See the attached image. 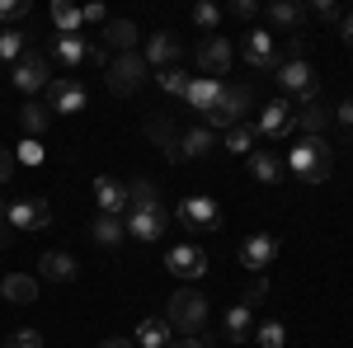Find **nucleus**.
Returning <instances> with one entry per match:
<instances>
[{"label":"nucleus","mask_w":353,"mask_h":348,"mask_svg":"<svg viewBox=\"0 0 353 348\" xmlns=\"http://www.w3.org/2000/svg\"><path fill=\"white\" fill-rule=\"evenodd\" d=\"M288 170L297 174L301 184H325L334 174V146L325 136H301L297 146L288 151Z\"/></svg>","instance_id":"f257e3e1"},{"label":"nucleus","mask_w":353,"mask_h":348,"mask_svg":"<svg viewBox=\"0 0 353 348\" xmlns=\"http://www.w3.org/2000/svg\"><path fill=\"white\" fill-rule=\"evenodd\" d=\"M245 113H254V90H250V85H221L212 113H203V118H208V127L221 136L226 127L245 123Z\"/></svg>","instance_id":"f03ea898"},{"label":"nucleus","mask_w":353,"mask_h":348,"mask_svg":"<svg viewBox=\"0 0 353 348\" xmlns=\"http://www.w3.org/2000/svg\"><path fill=\"white\" fill-rule=\"evenodd\" d=\"M203 320H208V296L198 292V287H179V292L170 296V306H165V325H170V329L198 334Z\"/></svg>","instance_id":"7ed1b4c3"},{"label":"nucleus","mask_w":353,"mask_h":348,"mask_svg":"<svg viewBox=\"0 0 353 348\" xmlns=\"http://www.w3.org/2000/svg\"><path fill=\"white\" fill-rule=\"evenodd\" d=\"M146 61H141V52H118L104 66V81H109L113 94H132V90H141V81H146Z\"/></svg>","instance_id":"20e7f679"},{"label":"nucleus","mask_w":353,"mask_h":348,"mask_svg":"<svg viewBox=\"0 0 353 348\" xmlns=\"http://www.w3.org/2000/svg\"><path fill=\"white\" fill-rule=\"evenodd\" d=\"M174 216H179L189 231H217L221 226V203L208 198V193H189V198L174 207Z\"/></svg>","instance_id":"39448f33"},{"label":"nucleus","mask_w":353,"mask_h":348,"mask_svg":"<svg viewBox=\"0 0 353 348\" xmlns=\"http://www.w3.org/2000/svg\"><path fill=\"white\" fill-rule=\"evenodd\" d=\"M193 61H198V71L203 76H212V81H221L226 71H231V61H236V48L221 38V33H208L203 43H198V52H193Z\"/></svg>","instance_id":"423d86ee"},{"label":"nucleus","mask_w":353,"mask_h":348,"mask_svg":"<svg viewBox=\"0 0 353 348\" xmlns=\"http://www.w3.org/2000/svg\"><path fill=\"white\" fill-rule=\"evenodd\" d=\"M278 85H283V94H292V99H301V104L321 99V85H316L311 61H283V66H278Z\"/></svg>","instance_id":"0eeeda50"},{"label":"nucleus","mask_w":353,"mask_h":348,"mask_svg":"<svg viewBox=\"0 0 353 348\" xmlns=\"http://www.w3.org/2000/svg\"><path fill=\"white\" fill-rule=\"evenodd\" d=\"M241 57L254 66V71H278L283 66V52H278V38H273L269 28H250L245 33V48Z\"/></svg>","instance_id":"6e6552de"},{"label":"nucleus","mask_w":353,"mask_h":348,"mask_svg":"<svg viewBox=\"0 0 353 348\" xmlns=\"http://www.w3.org/2000/svg\"><path fill=\"white\" fill-rule=\"evenodd\" d=\"M14 85L24 90V94H38V90H48L52 85V61L43 52H19V61H14Z\"/></svg>","instance_id":"1a4fd4ad"},{"label":"nucleus","mask_w":353,"mask_h":348,"mask_svg":"<svg viewBox=\"0 0 353 348\" xmlns=\"http://www.w3.org/2000/svg\"><path fill=\"white\" fill-rule=\"evenodd\" d=\"M5 226H10V231H43V226H52V203H43V198H19L14 207H5Z\"/></svg>","instance_id":"9d476101"},{"label":"nucleus","mask_w":353,"mask_h":348,"mask_svg":"<svg viewBox=\"0 0 353 348\" xmlns=\"http://www.w3.org/2000/svg\"><path fill=\"white\" fill-rule=\"evenodd\" d=\"M141 132L156 141V151H165V161H174V165L184 161V156H179V127H174L170 113H151V118L141 123Z\"/></svg>","instance_id":"9b49d317"},{"label":"nucleus","mask_w":353,"mask_h":348,"mask_svg":"<svg viewBox=\"0 0 353 348\" xmlns=\"http://www.w3.org/2000/svg\"><path fill=\"white\" fill-rule=\"evenodd\" d=\"M165 268H170L179 283H198V278L208 273V254H203L198 245H174L170 259H165Z\"/></svg>","instance_id":"f8f14e48"},{"label":"nucleus","mask_w":353,"mask_h":348,"mask_svg":"<svg viewBox=\"0 0 353 348\" xmlns=\"http://www.w3.org/2000/svg\"><path fill=\"white\" fill-rule=\"evenodd\" d=\"M292 99L288 94H278V99H269L264 104V113H259V123H254V132H264V136H288L292 132Z\"/></svg>","instance_id":"ddd939ff"},{"label":"nucleus","mask_w":353,"mask_h":348,"mask_svg":"<svg viewBox=\"0 0 353 348\" xmlns=\"http://www.w3.org/2000/svg\"><path fill=\"white\" fill-rule=\"evenodd\" d=\"M128 236L141 245H156L165 236V226H170V216H165V207H151V212H128Z\"/></svg>","instance_id":"4468645a"},{"label":"nucleus","mask_w":353,"mask_h":348,"mask_svg":"<svg viewBox=\"0 0 353 348\" xmlns=\"http://www.w3.org/2000/svg\"><path fill=\"white\" fill-rule=\"evenodd\" d=\"M273 259H278V236H264V231H259V236H250V240L241 245V264L250 268V273H264Z\"/></svg>","instance_id":"2eb2a0df"},{"label":"nucleus","mask_w":353,"mask_h":348,"mask_svg":"<svg viewBox=\"0 0 353 348\" xmlns=\"http://www.w3.org/2000/svg\"><path fill=\"white\" fill-rule=\"evenodd\" d=\"M76 273H81V264H76L66 249L38 254V278H48V283H76Z\"/></svg>","instance_id":"dca6fc26"},{"label":"nucleus","mask_w":353,"mask_h":348,"mask_svg":"<svg viewBox=\"0 0 353 348\" xmlns=\"http://www.w3.org/2000/svg\"><path fill=\"white\" fill-rule=\"evenodd\" d=\"M264 19H269L273 28H283V33H301L306 5H301V0H273V5H264Z\"/></svg>","instance_id":"f3484780"},{"label":"nucleus","mask_w":353,"mask_h":348,"mask_svg":"<svg viewBox=\"0 0 353 348\" xmlns=\"http://www.w3.org/2000/svg\"><path fill=\"white\" fill-rule=\"evenodd\" d=\"M48 104H52V113H81L85 108V85L61 76V81L48 85Z\"/></svg>","instance_id":"a211bd4d"},{"label":"nucleus","mask_w":353,"mask_h":348,"mask_svg":"<svg viewBox=\"0 0 353 348\" xmlns=\"http://www.w3.org/2000/svg\"><path fill=\"white\" fill-rule=\"evenodd\" d=\"M330 123H334V108L321 104V99H311V104H301L292 113V127H301V136H321Z\"/></svg>","instance_id":"6ab92c4d"},{"label":"nucleus","mask_w":353,"mask_h":348,"mask_svg":"<svg viewBox=\"0 0 353 348\" xmlns=\"http://www.w3.org/2000/svg\"><path fill=\"white\" fill-rule=\"evenodd\" d=\"M179 57H184V43H179L174 33H156V38L146 43L141 61H146V66H161V71H165V66H174Z\"/></svg>","instance_id":"aec40b11"},{"label":"nucleus","mask_w":353,"mask_h":348,"mask_svg":"<svg viewBox=\"0 0 353 348\" xmlns=\"http://www.w3.org/2000/svg\"><path fill=\"white\" fill-rule=\"evenodd\" d=\"M94 198H99V212L104 216H123L128 212V184H118V179H109V174L94 179Z\"/></svg>","instance_id":"412c9836"},{"label":"nucleus","mask_w":353,"mask_h":348,"mask_svg":"<svg viewBox=\"0 0 353 348\" xmlns=\"http://www.w3.org/2000/svg\"><path fill=\"white\" fill-rule=\"evenodd\" d=\"M0 296L14 301V306H33V301H38V278H28V273H5V278H0Z\"/></svg>","instance_id":"4be33fe9"},{"label":"nucleus","mask_w":353,"mask_h":348,"mask_svg":"<svg viewBox=\"0 0 353 348\" xmlns=\"http://www.w3.org/2000/svg\"><path fill=\"white\" fill-rule=\"evenodd\" d=\"M221 136L212 127H189V132H179V156L184 161H198V156H208V151H217Z\"/></svg>","instance_id":"5701e85b"},{"label":"nucleus","mask_w":353,"mask_h":348,"mask_svg":"<svg viewBox=\"0 0 353 348\" xmlns=\"http://www.w3.org/2000/svg\"><path fill=\"white\" fill-rule=\"evenodd\" d=\"M137 38H141V33H137L132 19H109V24L99 28V43H104V48H113V52H132Z\"/></svg>","instance_id":"b1692460"},{"label":"nucleus","mask_w":353,"mask_h":348,"mask_svg":"<svg viewBox=\"0 0 353 348\" xmlns=\"http://www.w3.org/2000/svg\"><path fill=\"white\" fill-rule=\"evenodd\" d=\"M90 240L104 245V249H109V245L118 249V245L128 240V226H123V216H104V212H99L94 221H90Z\"/></svg>","instance_id":"393cba45"},{"label":"nucleus","mask_w":353,"mask_h":348,"mask_svg":"<svg viewBox=\"0 0 353 348\" xmlns=\"http://www.w3.org/2000/svg\"><path fill=\"white\" fill-rule=\"evenodd\" d=\"M85 52H90V43H85L81 33H57L52 38V57L61 61V66H71V71L85 61Z\"/></svg>","instance_id":"a878e982"},{"label":"nucleus","mask_w":353,"mask_h":348,"mask_svg":"<svg viewBox=\"0 0 353 348\" xmlns=\"http://www.w3.org/2000/svg\"><path fill=\"white\" fill-rule=\"evenodd\" d=\"M217 94H221V81H212V76H198V81H189V90H184L189 108H198V113H212Z\"/></svg>","instance_id":"bb28decb"},{"label":"nucleus","mask_w":353,"mask_h":348,"mask_svg":"<svg viewBox=\"0 0 353 348\" xmlns=\"http://www.w3.org/2000/svg\"><path fill=\"white\" fill-rule=\"evenodd\" d=\"M151 207H161V188L151 179H132L128 184V212H151Z\"/></svg>","instance_id":"cd10ccee"},{"label":"nucleus","mask_w":353,"mask_h":348,"mask_svg":"<svg viewBox=\"0 0 353 348\" xmlns=\"http://www.w3.org/2000/svg\"><path fill=\"white\" fill-rule=\"evenodd\" d=\"M250 334H254V311L236 301V306L226 311V339H231V344H245Z\"/></svg>","instance_id":"c85d7f7f"},{"label":"nucleus","mask_w":353,"mask_h":348,"mask_svg":"<svg viewBox=\"0 0 353 348\" xmlns=\"http://www.w3.org/2000/svg\"><path fill=\"white\" fill-rule=\"evenodd\" d=\"M19 123H24V132L38 141V136L48 132V123H52V108H43L38 99H28V104L19 108Z\"/></svg>","instance_id":"c756f323"},{"label":"nucleus","mask_w":353,"mask_h":348,"mask_svg":"<svg viewBox=\"0 0 353 348\" xmlns=\"http://www.w3.org/2000/svg\"><path fill=\"white\" fill-rule=\"evenodd\" d=\"M250 174H254L259 184H278V174H283V161H278L273 151H250Z\"/></svg>","instance_id":"7c9ffc66"},{"label":"nucleus","mask_w":353,"mask_h":348,"mask_svg":"<svg viewBox=\"0 0 353 348\" xmlns=\"http://www.w3.org/2000/svg\"><path fill=\"white\" fill-rule=\"evenodd\" d=\"M254 123H236V127H226L221 132V146L231 151V156H250V146H254Z\"/></svg>","instance_id":"2f4dec72"},{"label":"nucleus","mask_w":353,"mask_h":348,"mask_svg":"<svg viewBox=\"0 0 353 348\" xmlns=\"http://www.w3.org/2000/svg\"><path fill=\"white\" fill-rule=\"evenodd\" d=\"M170 339H174V329H170L165 320H141L137 325V344L141 348H165Z\"/></svg>","instance_id":"473e14b6"},{"label":"nucleus","mask_w":353,"mask_h":348,"mask_svg":"<svg viewBox=\"0 0 353 348\" xmlns=\"http://www.w3.org/2000/svg\"><path fill=\"white\" fill-rule=\"evenodd\" d=\"M52 24H57V33H81V24H85L81 5H71V0H57V5H52Z\"/></svg>","instance_id":"72a5a7b5"},{"label":"nucleus","mask_w":353,"mask_h":348,"mask_svg":"<svg viewBox=\"0 0 353 348\" xmlns=\"http://www.w3.org/2000/svg\"><path fill=\"white\" fill-rule=\"evenodd\" d=\"M189 14H193V24L203 28V33H217V24H221V5H212V0H198Z\"/></svg>","instance_id":"f704fd0d"},{"label":"nucleus","mask_w":353,"mask_h":348,"mask_svg":"<svg viewBox=\"0 0 353 348\" xmlns=\"http://www.w3.org/2000/svg\"><path fill=\"white\" fill-rule=\"evenodd\" d=\"M24 33L19 28H0V61H19V52H24Z\"/></svg>","instance_id":"c9c22d12"},{"label":"nucleus","mask_w":353,"mask_h":348,"mask_svg":"<svg viewBox=\"0 0 353 348\" xmlns=\"http://www.w3.org/2000/svg\"><path fill=\"white\" fill-rule=\"evenodd\" d=\"M14 161H19V165H43V161H48V151H43V141L24 136V141L14 146Z\"/></svg>","instance_id":"e433bc0d"},{"label":"nucleus","mask_w":353,"mask_h":348,"mask_svg":"<svg viewBox=\"0 0 353 348\" xmlns=\"http://www.w3.org/2000/svg\"><path fill=\"white\" fill-rule=\"evenodd\" d=\"M250 339H259L264 348H283V339H288V329H283L278 320H269V325H254V334H250Z\"/></svg>","instance_id":"4c0bfd02"},{"label":"nucleus","mask_w":353,"mask_h":348,"mask_svg":"<svg viewBox=\"0 0 353 348\" xmlns=\"http://www.w3.org/2000/svg\"><path fill=\"white\" fill-rule=\"evenodd\" d=\"M161 90H165V94H179V99H184V90H189V76H184L179 66H165V71H161Z\"/></svg>","instance_id":"58836bf2"},{"label":"nucleus","mask_w":353,"mask_h":348,"mask_svg":"<svg viewBox=\"0 0 353 348\" xmlns=\"http://www.w3.org/2000/svg\"><path fill=\"white\" fill-rule=\"evenodd\" d=\"M264 296H269V273H254V278H250V287H245V296H241V306L254 311V301H264Z\"/></svg>","instance_id":"ea45409f"},{"label":"nucleus","mask_w":353,"mask_h":348,"mask_svg":"<svg viewBox=\"0 0 353 348\" xmlns=\"http://www.w3.org/2000/svg\"><path fill=\"white\" fill-rule=\"evenodd\" d=\"M5 348H43V334H38V329H14Z\"/></svg>","instance_id":"a19ab883"},{"label":"nucleus","mask_w":353,"mask_h":348,"mask_svg":"<svg viewBox=\"0 0 353 348\" xmlns=\"http://www.w3.org/2000/svg\"><path fill=\"white\" fill-rule=\"evenodd\" d=\"M28 14V0H0V19L5 24H14V19H24Z\"/></svg>","instance_id":"79ce46f5"},{"label":"nucleus","mask_w":353,"mask_h":348,"mask_svg":"<svg viewBox=\"0 0 353 348\" xmlns=\"http://www.w3.org/2000/svg\"><path fill=\"white\" fill-rule=\"evenodd\" d=\"M316 14H321V19H330V24H339V19H344V10H339L334 0H316Z\"/></svg>","instance_id":"37998d69"},{"label":"nucleus","mask_w":353,"mask_h":348,"mask_svg":"<svg viewBox=\"0 0 353 348\" xmlns=\"http://www.w3.org/2000/svg\"><path fill=\"white\" fill-rule=\"evenodd\" d=\"M81 14H85V24H99V28L109 24V10H104V5H85Z\"/></svg>","instance_id":"c03bdc74"},{"label":"nucleus","mask_w":353,"mask_h":348,"mask_svg":"<svg viewBox=\"0 0 353 348\" xmlns=\"http://www.w3.org/2000/svg\"><path fill=\"white\" fill-rule=\"evenodd\" d=\"M334 123H339V127H349V132H353V94H349V99H344L339 108H334Z\"/></svg>","instance_id":"a18cd8bd"},{"label":"nucleus","mask_w":353,"mask_h":348,"mask_svg":"<svg viewBox=\"0 0 353 348\" xmlns=\"http://www.w3.org/2000/svg\"><path fill=\"white\" fill-rule=\"evenodd\" d=\"M14 151H5V146H0V184H10V174H14Z\"/></svg>","instance_id":"49530a36"},{"label":"nucleus","mask_w":353,"mask_h":348,"mask_svg":"<svg viewBox=\"0 0 353 348\" xmlns=\"http://www.w3.org/2000/svg\"><path fill=\"white\" fill-rule=\"evenodd\" d=\"M231 14H236V19H254V14H259V5H254V0H236V5H231Z\"/></svg>","instance_id":"de8ad7c7"},{"label":"nucleus","mask_w":353,"mask_h":348,"mask_svg":"<svg viewBox=\"0 0 353 348\" xmlns=\"http://www.w3.org/2000/svg\"><path fill=\"white\" fill-rule=\"evenodd\" d=\"M85 61H94V66H109V48H104V43H90Z\"/></svg>","instance_id":"09e8293b"},{"label":"nucleus","mask_w":353,"mask_h":348,"mask_svg":"<svg viewBox=\"0 0 353 348\" xmlns=\"http://www.w3.org/2000/svg\"><path fill=\"white\" fill-rule=\"evenodd\" d=\"M165 348H208V344H203L198 334H179V339H170Z\"/></svg>","instance_id":"8fccbe9b"},{"label":"nucleus","mask_w":353,"mask_h":348,"mask_svg":"<svg viewBox=\"0 0 353 348\" xmlns=\"http://www.w3.org/2000/svg\"><path fill=\"white\" fill-rule=\"evenodd\" d=\"M339 38L353 48V14H344V19H339Z\"/></svg>","instance_id":"3c124183"},{"label":"nucleus","mask_w":353,"mask_h":348,"mask_svg":"<svg viewBox=\"0 0 353 348\" xmlns=\"http://www.w3.org/2000/svg\"><path fill=\"white\" fill-rule=\"evenodd\" d=\"M10 240H14V231H10V226H0V249H5Z\"/></svg>","instance_id":"603ef678"},{"label":"nucleus","mask_w":353,"mask_h":348,"mask_svg":"<svg viewBox=\"0 0 353 348\" xmlns=\"http://www.w3.org/2000/svg\"><path fill=\"white\" fill-rule=\"evenodd\" d=\"M99 348H128V339H104Z\"/></svg>","instance_id":"864d4df0"},{"label":"nucleus","mask_w":353,"mask_h":348,"mask_svg":"<svg viewBox=\"0 0 353 348\" xmlns=\"http://www.w3.org/2000/svg\"><path fill=\"white\" fill-rule=\"evenodd\" d=\"M0 226H5V203H0Z\"/></svg>","instance_id":"5fc2aeb1"}]
</instances>
